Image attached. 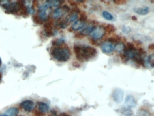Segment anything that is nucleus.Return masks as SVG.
I'll return each mask as SVG.
<instances>
[{"mask_svg":"<svg viewBox=\"0 0 154 116\" xmlns=\"http://www.w3.org/2000/svg\"><path fill=\"white\" fill-rule=\"evenodd\" d=\"M1 77H2V76H1V74L0 73V82H1Z\"/></svg>","mask_w":154,"mask_h":116,"instance_id":"47","label":"nucleus"},{"mask_svg":"<svg viewBox=\"0 0 154 116\" xmlns=\"http://www.w3.org/2000/svg\"><path fill=\"white\" fill-rule=\"evenodd\" d=\"M124 95V92L121 88H115L112 92V98L117 104H119L123 102Z\"/></svg>","mask_w":154,"mask_h":116,"instance_id":"5","label":"nucleus"},{"mask_svg":"<svg viewBox=\"0 0 154 116\" xmlns=\"http://www.w3.org/2000/svg\"><path fill=\"white\" fill-rule=\"evenodd\" d=\"M101 50L102 52L105 54H109L114 51V46L110 42H105L102 44L101 46Z\"/></svg>","mask_w":154,"mask_h":116,"instance_id":"9","label":"nucleus"},{"mask_svg":"<svg viewBox=\"0 0 154 116\" xmlns=\"http://www.w3.org/2000/svg\"><path fill=\"white\" fill-rule=\"evenodd\" d=\"M64 40L62 38L56 39L52 41V45L54 46H60L64 44Z\"/></svg>","mask_w":154,"mask_h":116,"instance_id":"27","label":"nucleus"},{"mask_svg":"<svg viewBox=\"0 0 154 116\" xmlns=\"http://www.w3.org/2000/svg\"><path fill=\"white\" fill-rule=\"evenodd\" d=\"M126 48L127 50H131L135 49V47L134 45L132 43L128 42L127 44V47H126Z\"/></svg>","mask_w":154,"mask_h":116,"instance_id":"34","label":"nucleus"},{"mask_svg":"<svg viewBox=\"0 0 154 116\" xmlns=\"http://www.w3.org/2000/svg\"><path fill=\"white\" fill-rule=\"evenodd\" d=\"M120 57L121 58V59H122L123 62H127L129 61V59H129V58L124 54H120Z\"/></svg>","mask_w":154,"mask_h":116,"instance_id":"31","label":"nucleus"},{"mask_svg":"<svg viewBox=\"0 0 154 116\" xmlns=\"http://www.w3.org/2000/svg\"></svg>","mask_w":154,"mask_h":116,"instance_id":"51","label":"nucleus"},{"mask_svg":"<svg viewBox=\"0 0 154 116\" xmlns=\"http://www.w3.org/2000/svg\"><path fill=\"white\" fill-rule=\"evenodd\" d=\"M1 58H0V66L1 65Z\"/></svg>","mask_w":154,"mask_h":116,"instance_id":"48","label":"nucleus"},{"mask_svg":"<svg viewBox=\"0 0 154 116\" xmlns=\"http://www.w3.org/2000/svg\"><path fill=\"white\" fill-rule=\"evenodd\" d=\"M78 18V13L72 11L69 15H68L66 18L65 20L68 24L75 21Z\"/></svg>","mask_w":154,"mask_h":116,"instance_id":"17","label":"nucleus"},{"mask_svg":"<svg viewBox=\"0 0 154 116\" xmlns=\"http://www.w3.org/2000/svg\"><path fill=\"white\" fill-rule=\"evenodd\" d=\"M19 113V109L16 107L10 108L5 113V116H18Z\"/></svg>","mask_w":154,"mask_h":116,"instance_id":"15","label":"nucleus"},{"mask_svg":"<svg viewBox=\"0 0 154 116\" xmlns=\"http://www.w3.org/2000/svg\"><path fill=\"white\" fill-rule=\"evenodd\" d=\"M148 49L150 51H153L154 50V44H151L148 46Z\"/></svg>","mask_w":154,"mask_h":116,"instance_id":"41","label":"nucleus"},{"mask_svg":"<svg viewBox=\"0 0 154 116\" xmlns=\"http://www.w3.org/2000/svg\"><path fill=\"white\" fill-rule=\"evenodd\" d=\"M73 66L75 67H80V64L77 62H74L73 63Z\"/></svg>","mask_w":154,"mask_h":116,"instance_id":"42","label":"nucleus"},{"mask_svg":"<svg viewBox=\"0 0 154 116\" xmlns=\"http://www.w3.org/2000/svg\"><path fill=\"white\" fill-rule=\"evenodd\" d=\"M80 20L83 21V22H85L87 19V13L85 11H80Z\"/></svg>","mask_w":154,"mask_h":116,"instance_id":"29","label":"nucleus"},{"mask_svg":"<svg viewBox=\"0 0 154 116\" xmlns=\"http://www.w3.org/2000/svg\"><path fill=\"white\" fill-rule=\"evenodd\" d=\"M34 115L35 116H44L45 114L42 113L39 110H35L34 112Z\"/></svg>","mask_w":154,"mask_h":116,"instance_id":"37","label":"nucleus"},{"mask_svg":"<svg viewBox=\"0 0 154 116\" xmlns=\"http://www.w3.org/2000/svg\"><path fill=\"white\" fill-rule=\"evenodd\" d=\"M125 104L127 108H134L136 105V100L131 95H127L125 98Z\"/></svg>","mask_w":154,"mask_h":116,"instance_id":"11","label":"nucleus"},{"mask_svg":"<svg viewBox=\"0 0 154 116\" xmlns=\"http://www.w3.org/2000/svg\"><path fill=\"white\" fill-rule=\"evenodd\" d=\"M132 20H134V21H136V20H137V17L135 16H132Z\"/></svg>","mask_w":154,"mask_h":116,"instance_id":"44","label":"nucleus"},{"mask_svg":"<svg viewBox=\"0 0 154 116\" xmlns=\"http://www.w3.org/2000/svg\"><path fill=\"white\" fill-rule=\"evenodd\" d=\"M69 11H70V8L67 5H65L62 7L57 8L56 9H55L53 15H52V16L54 19L59 18L65 15Z\"/></svg>","mask_w":154,"mask_h":116,"instance_id":"6","label":"nucleus"},{"mask_svg":"<svg viewBox=\"0 0 154 116\" xmlns=\"http://www.w3.org/2000/svg\"><path fill=\"white\" fill-rule=\"evenodd\" d=\"M85 36L82 34L80 32L76 33V34L75 35V37L76 38L80 39L84 38Z\"/></svg>","mask_w":154,"mask_h":116,"instance_id":"36","label":"nucleus"},{"mask_svg":"<svg viewBox=\"0 0 154 116\" xmlns=\"http://www.w3.org/2000/svg\"><path fill=\"white\" fill-rule=\"evenodd\" d=\"M121 40H124V42H126V39L124 38H123L122 39V37H120L118 35H115L114 36L110 37L108 39V41L111 43H119Z\"/></svg>","mask_w":154,"mask_h":116,"instance_id":"20","label":"nucleus"},{"mask_svg":"<svg viewBox=\"0 0 154 116\" xmlns=\"http://www.w3.org/2000/svg\"><path fill=\"white\" fill-rule=\"evenodd\" d=\"M105 33V28L104 26H96L93 32L91 33V36L94 39H100L104 36Z\"/></svg>","mask_w":154,"mask_h":116,"instance_id":"4","label":"nucleus"},{"mask_svg":"<svg viewBox=\"0 0 154 116\" xmlns=\"http://www.w3.org/2000/svg\"><path fill=\"white\" fill-rule=\"evenodd\" d=\"M52 57L60 62H65L69 60L71 56L70 51L65 48H55L51 52Z\"/></svg>","mask_w":154,"mask_h":116,"instance_id":"2","label":"nucleus"},{"mask_svg":"<svg viewBox=\"0 0 154 116\" xmlns=\"http://www.w3.org/2000/svg\"><path fill=\"white\" fill-rule=\"evenodd\" d=\"M132 59L133 62H134L144 67H145L146 66V62L145 60L143 58L142 56L138 53V50L136 55Z\"/></svg>","mask_w":154,"mask_h":116,"instance_id":"12","label":"nucleus"},{"mask_svg":"<svg viewBox=\"0 0 154 116\" xmlns=\"http://www.w3.org/2000/svg\"><path fill=\"white\" fill-rule=\"evenodd\" d=\"M125 47L126 46L123 43H119L116 44L115 46L114 47V50L116 52L121 53L124 51Z\"/></svg>","mask_w":154,"mask_h":116,"instance_id":"23","label":"nucleus"},{"mask_svg":"<svg viewBox=\"0 0 154 116\" xmlns=\"http://www.w3.org/2000/svg\"><path fill=\"white\" fill-rule=\"evenodd\" d=\"M76 2H80V3H84L85 2V1H76Z\"/></svg>","mask_w":154,"mask_h":116,"instance_id":"45","label":"nucleus"},{"mask_svg":"<svg viewBox=\"0 0 154 116\" xmlns=\"http://www.w3.org/2000/svg\"><path fill=\"white\" fill-rule=\"evenodd\" d=\"M85 24V22L80 21V20H78L76 21L73 25H72L71 28L74 31H78L80 29H81L84 27Z\"/></svg>","mask_w":154,"mask_h":116,"instance_id":"16","label":"nucleus"},{"mask_svg":"<svg viewBox=\"0 0 154 116\" xmlns=\"http://www.w3.org/2000/svg\"><path fill=\"white\" fill-rule=\"evenodd\" d=\"M48 116H57V113L56 111L55 110H52L50 112V114Z\"/></svg>","mask_w":154,"mask_h":116,"instance_id":"40","label":"nucleus"},{"mask_svg":"<svg viewBox=\"0 0 154 116\" xmlns=\"http://www.w3.org/2000/svg\"><path fill=\"white\" fill-rule=\"evenodd\" d=\"M25 5L23 1H18L17 2H12L11 4L5 3L2 5V7L6 10L5 12L9 13H15L21 11Z\"/></svg>","mask_w":154,"mask_h":116,"instance_id":"3","label":"nucleus"},{"mask_svg":"<svg viewBox=\"0 0 154 116\" xmlns=\"http://www.w3.org/2000/svg\"><path fill=\"white\" fill-rule=\"evenodd\" d=\"M59 116H71L70 115H68V114H67L65 113H61L60 114Z\"/></svg>","mask_w":154,"mask_h":116,"instance_id":"43","label":"nucleus"},{"mask_svg":"<svg viewBox=\"0 0 154 116\" xmlns=\"http://www.w3.org/2000/svg\"><path fill=\"white\" fill-rule=\"evenodd\" d=\"M147 63L150 67L153 68L154 66V55L153 54L149 55L147 57Z\"/></svg>","mask_w":154,"mask_h":116,"instance_id":"26","label":"nucleus"},{"mask_svg":"<svg viewBox=\"0 0 154 116\" xmlns=\"http://www.w3.org/2000/svg\"><path fill=\"white\" fill-rule=\"evenodd\" d=\"M96 27V26H90V27H87V28H86L84 29H83L81 32H80L82 34L86 36L88 35L91 34V33L93 32V31L95 30Z\"/></svg>","mask_w":154,"mask_h":116,"instance_id":"22","label":"nucleus"},{"mask_svg":"<svg viewBox=\"0 0 154 116\" xmlns=\"http://www.w3.org/2000/svg\"><path fill=\"white\" fill-rule=\"evenodd\" d=\"M97 50L91 46L81 47L80 52L76 54L77 60L80 62H86L96 56Z\"/></svg>","mask_w":154,"mask_h":116,"instance_id":"1","label":"nucleus"},{"mask_svg":"<svg viewBox=\"0 0 154 116\" xmlns=\"http://www.w3.org/2000/svg\"><path fill=\"white\" fill-rule=\"evenodd\" d=\"M22 108L25 111L27 112H31L35 107V103L33 101L30 100H26L22 102L21 103Z\"/></svg>","mask_w":154,"mask_h":116,"instance_id":"8","label":"nucleus"},{"mask_svg":"<svg viewBox=\"0 0 154 116\" xmlns=\"http://www.w3.org/2000/svg\"><path fill=\"white\" fill-rule=\"evenodd\" d=\"M49 6L47 5H41L39 8V19L42 22L48 20V16L47 14V11Z\"/></svg>","mask_w":154,"mask_h":116,"instance_id":"7","label":"nucleus"},{"mask_svg":"<svg viewBox=\"0 0 154 116\" xmlns=\"http://www.w3.org/2000/svg\"><path fill=\"white\" fill-rule=\"evenodd\" d=\"M0 116H5V115H4V114H1V115H0Z\"/></svg>","mask_w":154,"mask_h":116,"instance_id":"49","label":"nucleus"},{"mask_svg":"<svg viewBox=\"0 0 154 116\" xmlns=\"http://www.w3.org/2000/svg\"><path fill=\"white\" fill-rule=\"evenodd\" d=\"M132 39L139 44L142 43L143 42H146L149 40L148 37L140 34H136L132 36Z\"/></svg>","mask_w":154,"mask_h":116,"instance_id":"13","label":"nucleus"},{"mask_svg":"<svg viewBox=\"0 0 154 116\" xmlns=\"http://www.w3.org/2000/svg\"><path fill=\"white\" fill-rule=\"evenodd\" d=\"M149 8L147 7H144L136 8L134 9V11L138 13V15H146L149 13Z\"/></svg>","mask_w":154,"mask_h":116,"instance_id":"19","label":"nucleus"},{"mask_svg":"<svg viewBox=\"0 0 154 116\" xmlns=\"http://www.w3.org/2000/svg\"><path fill=\"white\" fill-rule=\"evenodd\" d=\"M65 2V1L62 0H55V1H47L46 4L49 6V7H57L62 4Z\"/></svg>","mask_w":154,"mask_h":116,"instance_id":"18","label":"nucleus"},{"mask_svg":"<svg viewBox=\"0 0 154 116\" xmlns=\"http://www.w3.org/2000/svg\"><path fill=\"white\" fill-rule=\"evenodd\" d=\"M113 1L117 5H123L127 3V1L125 0H114Z\"/></svg>","mask_w":154,"mask_h":116,"instance_id":"32","label":"nucleus"},{"mask_svg":"<svg viewBox=\"0 0 154 116\" xmlns=\"http://www.w3.org/2000/svg\"><path fill=\"white\" fill-rule=\"evenodd\" d=\"M138 52L142 56H145L146 55V51H144V50L143 48H139L138 50Z\"/></svg>","mask_w":154,"mask_h":116,"instance_id":"35","label":"nucleus"},{"mask_svg":"<svg viewBox=\"0 0 154 116\" xmlns=\"http://www.w3.org/2000/svg\"><path fill=\"white\" fill-rule=\"evenodd\" d=\"M105 31L107 32L109 34H111L112 33L115 32L116 28L114 25L110 24H108L105 28Z\"/></svg>","mask_w":154,"mask_h":116,"instance_id":"24","label":"nucleus"},{"mask_svg":"<svg viewBox=\"0 0 154 116\" xmlns=\"http://www.w3.org/2000/svg\"><path fill=\"white\" fill-rule=\"evenodd\" d=\"M118 111L124 116H132V111L131 109L127 107L122 108V109H119Z\"/></svg>","mask_w":154,"mask_h":116,"instance_id":"21","label":"nucleus"},{"mask_svg":"<svg viewBox=\"0 0 154 116\" xmlns=\"http://www.w3.org/2000/svg\"><path fill=\"white\" fill-rule=\"evenodd\" d=\"M90 40L91 43L92 45L96 46H99V43H98L97 41H96V40H95V39H90Z\"/></svg>","mask_w":154,"mask_h":116,"instance_id":"38","label":"nucleus"},{"mask_svg":"<svg viewBox=\"0 0 154 116\" xmlns=\"http://www.w3.org/2000/svg\"><path fill=\"white\" fill-rule=\"evenodd\" d=\"M53 23V21L50 20L47 23H45L44 26L45 35L48 37L52 36L53 35V32H52Z\"/></svg>","mask_w":154,"mask_h":116,"instance_id":"10","label":"nucleus"},{"mask_svg":"<svg viewBox=\"0 0 154 116\" xmlns=\"http://www.w3.org/2000/svg\"><path fill=\"white\" fill-rule=\"evenodd\" d=\"M1 2V1H0V2Z\"/></svg>","mask_w":154,"mask_h":116,"instance_id":"50","label":"nucleus"},{"mask_svg":"<svg viewBox=\"0 0 154 116\" xmlns=\"http://www.w3.org/2000/svg\"><path fill=\"white\" fill-rule=\"evenodd\" d=\"M102 16L104 19L108 20H112L114 19V17L110 13L107 11H104L102 13Z\"/></svg>","mask_w":154,"mask_h":116,"instance_id":"28","label":"nucleus"},{"mask_svg":"<svg viewBox=\"0 0 154 116\" xmlns=\"http://www.w3.org/2000/svg\"><path fill=\"white\" fill-rule=\"evenodd\" d=\"M68 2L70 4V5L72 6H75V7H77V3L76 1L72 0H68Z\"/></svg>","mask_w":154,"mask_h":116,"instance_id":"39","label":"nucleus"},{"mask_svg":"<svg viewBox=\"0 0 154 116\" xmlns=\"http://www.w3.org/2000/svg\"><path fill=\"white\" fill-rule=\"evenodd\" d=\"M37 105H38V110L42 113L45 114L49 110V106L48 104L43 102H37Z\"/></svg>","mask_w":154,"mask_h":116,"instance_id":"14","label":"nucleus"},{"mask_svg":"<svg viewBox=\"0 0 154 116\" xmlns=\"http://www.w3.org/2000/svg\"><path fill=\"white\" fill-rule=\"evenodd\" d=\"M131 28L129 26L123 25V27H122V32L126 34H127L129 32H130L131 31Z\"/></svg>","mask_w":154,"mask_h":116,"instance_id":"30","label":"nucleus"},{"mask_svg":"<svg viewBox=\"0 0 154 116\" xmlns=\"http://www.w3.org/2000/svg\"><path fill=\"white\" fill-rule=\"evenodd\" d=\"M69 32H72V31H73V30H72V28H71H71H69Z\"/></svg>","mask_w":154,"mask_h":116,"instance_id":"46","label":"nucleus"},{"mask_svg":"<svg viewBox=\"0 0 154 116\" xmlns=\"http://www.w3.org/2000/svg\"><path fill=\"white\" fill-rule=\"evenodd\" d=\"M33 20L36 24H42L43 23V22L41 21L40 19H39V17L37 16H33Z\"/></svg>","mask_w":154,"mask_h":116,"instance_id":"33","label":"nucleus"},{"mask_svg":"<svg viewBox=\"0 0 154 116\" xmlns=\"http://www.w3.org/2000/svg\"><path fill=\"white\" fill-rule=\"evenodd\" d=\"M68 25V23L65 19L59 20L57 21V25L61 28H65Z\"/></svg>","mask_w":154,"mask_h":116,"instance_id":"25","label":"nucleus"}]
</instances>
